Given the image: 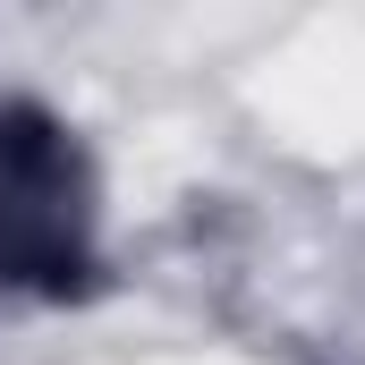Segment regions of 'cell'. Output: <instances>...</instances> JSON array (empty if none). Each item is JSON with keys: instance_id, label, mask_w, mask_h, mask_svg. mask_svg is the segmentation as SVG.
Wrapping results in <instances>:
<instances>
[{"instance_id": "6da1fadb", "label": "cell", "mask_w": 365, "mask_h": 365, "mask_svg": "<svg viewBox=\"0 0 365 365\" xmlns=\"http://www.w3.org/2000/svg\"><path fill=\"white\" fill-rule=\"evenodd\" d=\"M0 289L86 297L102 289L93 255V162L68 119L43 102H0Z\"/></svg>"}]
</instances>
